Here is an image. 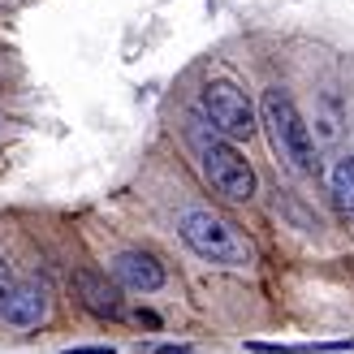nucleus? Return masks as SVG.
I'll return each instance as SVG.
<instances>
[{
	"label": "nucleus",
	"mask_w": 354,
	"mask_h": 354,
	"mask_svg": "<svg viewBox=\"0 0 354 354\" xmlns=\"http://www.w3.org/2000/svg\"><path fill=\"white\" fill-rule=\"evenodd\" d=\"M190 147H194V156H199L203 177L225 194V199H234V203L255 199V169L242 160V151L229 143L225 134H216L207 121L194 117L190 121Z\"/></svg>",
	"instance_id": "1"
},
{
	"label": "nucleus",
	"mask_w": 354,
	"mask_h": 354,
	"mask_svg": "<svg viewBox=\"0 0 354 354\" xmlns=\"http://www.w3.org/2000/svg\"><path fill=\"white\" fill-rule=\"evenodd\" d=\"M259 126L268 134V147L277 151V160H286L298 173H311L315 169V138L307 130L298 104L290 100V91L281 86H268L259 100Z\"/></svg>",
	"instance_id": "2"
},
{
	"label": "nucleus",
	"mask_w": 354,
	"mask_h": 354,
	"mask_svg": "<svg viewBox=\"0 0 354 354\" xmlns=\"http://www.w3.org/2000/svg\"><path fill=\"white\" fill-rule=\"evenodd\" d=\"M182 242L190 246L199 259H212V263H221V268H246V263L255 259V246L246 242V234L234 225V221H225L216 216V212H203V207H194L182 216Z\"/></svg>",
	"instance_id": "3"
},
{
	"label": "nucleus",
	"mask_w": 354,
	"mask_h": 354,
	"mask_svg": "<svg viewBox=\"0 0 354 354\" xmlns=\"http://www.w3.org/2000/svg\"><path fill=\"white\" fill-rule=\"evenodd\" d=\"M199 113L212 130L229 138V143H246V138L259 130V113H255L251 95H246L238 82H225V78L207 82L199 91Z\"/></svg>",
	"instance_id": "4"
},
{
	"label": "nucleus",
	"mask_w": 354,
	"mask_h": 354,
	"mask_svg": "<svg viewBox=\"0 0 354 354\" xmlns=\"http://www.w3.org/2000/svg\"><path fill=\"white\" fill-rule=\"evenodd\" d=\"M74 294L91 315H100V320H121V315H126V298H121V290L109 281V272L78 268L74 272Z\"/></svg>",
	"instance_id": "5"
},
{
	"label": "nucleus",
	"mask_w": 354,
	"mask_h": 354,
	"mask_svg": "<svg viewBox=\"0 0 354 354\" xmlns=\"http://www.w3.org/2000/svg\"><path fill=\"white\" fill-rule=\"evenodd\" d=\"M113 277H117V286H126L134 294H156L165 286V263L151 251H121L113 259Z\"/></svg>",
	"instance_id": "6"
},
{
	"label": "nucleus",
	"mask_w": 354,
	"mask_h": 354,
	"mask_svg": "<svg viewBox=\"0 0 354 354\" xmlns=\"http://www.w3.org/2000/svg\"><path fill=\"white\" fill-rule=\"evenodd\" d=\"M0 315H5L9 324H17V328H39L48 320V290L39 281H17L9 303L0 307Z\"/></svg>",
	"instance_id": "7"
},
{
	"label": "nucleus",
	"mask_w": 354,
	"mask_h": 354,
	"mask_svg": "<svg viewBox=\"0 0 354 354\" xmlns=\"http://www.w3.org/2000/svg\"><path fill=\"white\" fill-rule=\"evenodd\" d=\"M328 186H333V199H337V207L354 221V156H342V160L333 165Z\"/></svg>",
	"instance_id": "8"
},
{
	"label": "nucleus",
	"mask_w": 354,
	"mask_h": 354,
	"mask_svg": "<svg viewBox=\"0 0 354 354\" xmlns=\"http://www.w3.org/2000/svg\"><path fill=\"white\" fill-rule=\"evenodd\" d=\"M342 138V104L337 95L320 100V113H315V147H333Z\"/></svg>",
	"instance_id": "9"
},
{
	"label": "nucleus",
	"mask_w": 354,
	"mask_h": 354,
	"mask_svg": "<svg viewBox=\"0 0 354 354\" xmlns=\"http://www.w3.org/2000/svg\"><path fill=\"white\" fill-rule=\"evenodd\" d=\"M13 286H17V277H13V268L5 263V255H0V307L9 303V294H13Z\"/></svg>",
	"instance_id": "10"
},
{
	"label": "nucleus",
	"mask_w": 354,
	"mask_h": 354,
	"mask_svg": "<svg viewBox=\"0 0 354 354\" xmlns=\"http://www.w3.org/2000/svg\"><path fill=\"white\" fill-rule=\"evenodd\" d=\"M65 354H113V346H69Z\"/></svg>",
	"instance_id": "11"
},
{
	"label": "nucleus",
	"mask_w": 354,
	"mask_h": 354,
	"mask_svg": "<svg viewBox=\"0 0 354 354\" xmlns=\"http://www.w3.org/2000/svg\"><path fill=\"white\" fill-rule=\"evenodd\" d=\"M134 320H138V324H147V328H156V324H160V320H156V315H151V311H138V315H134Z\"/></svg>",
	"instance_id": "12"
},
{
	"label": "nucleus",
	"mask_w": 354,
	"mask_h": 354,
	"mask_svg": "<svg viewBox=\"0 0 354 354\" xmlns=\"http://www.w3.org/2000/svg\"><path fill=\"white\" fill-rule=\"evenodd\" d=\"M156 354H186V346H160Z\"/></svg>",
	"instance_id": "13"
}]
</instances>
